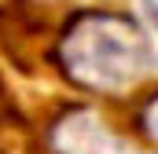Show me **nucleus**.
I'll list each match as a JSON object with an SVG mask.
<instances>
[{
	"label": "nucleus",
	"mask_w": 158,
	"mask_h": 154,
	"mask_svg": "<svg viewBox=\"0 0 158 154\" xmlns=\"http://www.w3.org/2000/svg\"><path fill=\"white\" fill-rule=\"evenodd\" d=\"M55 147L59 154H121L118 136L96 121V114L77 110L74 117H63L55 128Z\"/></svg>",
	"instance_id": "nucleus-2"
},
{
	"label": "nucleus",
	"mask_w": 158,
	"mask_h": 154,
	"mask_svg": "<svg viewBox=\"0 0 158 154\" xmlns=\"http://www.w3.org/2000/svg\"><path fill=\"white\" fill-rule=\"evenodd\" d=\"M55 66L81 92L129 95L155 74V48L136 18L88 7L70 15V22L63 26Z\"/></svg>",
	"instance_id": "nucleus-1"
},
{
	"label": "nucleus",
	"mask_w": 158,
	"mask_h": 154,
	"mask_svg": "<svg viewBox=\"0 0 158 154\" xmlns=\"http://www.w3.org/2000/svg\"><path fill=\"white\" fill-rule=\"evenodd\" d=\"M0 154H40L33 125L11 107H0Z\"/></svg>",
	"instance_id": "nucleus-3"
}]
</instances>
